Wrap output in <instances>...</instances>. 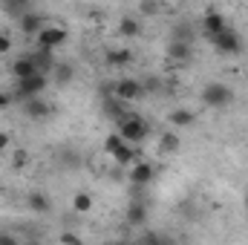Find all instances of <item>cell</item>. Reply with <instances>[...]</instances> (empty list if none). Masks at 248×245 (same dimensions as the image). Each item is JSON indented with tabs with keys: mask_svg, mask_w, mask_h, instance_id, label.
I'll return each instance as SVG.
<instances>
[{
	"mask_svg": "<svg viewBox=\"0 0 248 245\" xmlns=\"http://www.w3.org/2000/svg\"><path fill=\"white\" fill-rule=\"evenodd\" d=\"M119 136H122L124 144H141L144 138H147V133H150V127H147V122L141 119V116H136V113H127L122 122H119V130H116Z\"/></svg>",
	"mask_w": 248,
	"mask_h": 245,
	"instance_id": "1",
	"label": "cell"
},
{
	"mask_svg": "<svg viewBox=\"0 0 248 245\" xmlns=\"http://www.w3.org/2000/svg\"><path fill=\"white\" fill-rule=\"evenodd\" d=\"M49 87V75H32V78H23V81H17L15 84V92H12V98H17V101H32V98H41V92Z\"/></svg>",
	"mask_w": 248,
	"mask_h": 245,
	"instance_id": "2",
	"label": "cell"
},
{
	"mask_svg": "<svg viewBox=\"0 0 248 245\" xmlns=\"http://www.w3.org/2000/svg\"><path fill=\"white\" fill-rule=\"evenodd\" d=\"M199 98H202V104H205V107L219 110V107H225V104H231V101H234V90H231L228 84H217V81H211V84H205V87H202Z\"/></svg>",
	"mask_w": 248,
	"mask_h": 245,
	"instance_id": "3",
	"label": "cell"
},
{
	"mask_svg": "<svg viewBox=\"0 0 248 245\" xmlns=\"http://www.w3.org/2000/svg\"><path fill=\"white\" fill-rule=\"evenodd\" d=\"M38 49H46V52H55L58 46L66 44V29L58 26V23H46L41 32H38Z\"/></svg>",
	"mask_w": 248,
	"mask_h": 245,
	"instance_id": "4",
	"label": "cell"
},
{
	"mask_svg": "<svg viewBox=\"0 0 248 245\" xmlns=\"http://www.w3.org/2000/svg\"><path fill=\"white\" fill-rule=\"evenodd\" d=\"M208 41H211V46H214L217 52H222V55H240V52H243V38H240L231 26H228L225 32L208 38Z\"/></svg>",
	"mask_w": 248,
	"mask_h": 245,
	"instance_id": "5",
	"label": "cell"
},
{
	"mask_svg": "<svg viewBox=\"0 0 248 245\" xmlns=\"http://www.w3.org/2000/svg\"><path fill=\"white\" fill-rule=\"evenodd\" d=\"M113 95L122 101V104H130V101H139L144 95V84L136 81V78H119L113 84Z\"/></svg>",
	"mask_w": 248,
	"mask_h": 245,
	"instance_id": "6",
	"label": "cell"
},
{
	"mask_svg": "<svg viewBox=\"0 0 248 245\" xmlns=\"http://www.w3.org/2000/svg\"><path fill=\"white\" fill-rule=\"evenodd\" d=\"M153 176H156V168H153L150 162H141V159L127 170V179H130V184H136V187L150 184V182H153Z\"/></svg>",
	"mask_w": 248,
	"mask_h": 245,
	"instance_id": "7",
	"label": "cell"
},
{
	"mask_svg": "<svg viewBox=\"0 0 248 245\" xmlns=\"http://www.w3.org/2000/svg\"><path fill=\"white\" fill-rule=\"evenodd\" d=\"M124 222L130 228H144L147 225V205L144 202H133L127 211H124Z\"/></svg>",
	"mask_w": 248,
	"mask_h": 245,
	"instance_id": "8",
	"label": "cell"
},
{
	"mask_svg": "<svg viewBox=\"0 0 248 245\" xmlns=\"http://www.w3.org/2000/svg\"><path fill=\"white\" fill-rule=\"evenodd\" d=\"M228 29V23H225V17L219 15V12H208L205 17H202V32H205V38H214V35H219V32H225Z\"/></svg>",
	"mask_w": 248,
	"mask_h": 245,
	"instance_id": "9",
	"label": "cell"
},
{
	"mask_svg": "<svg viewBox=\"0 0 248 245\" xmlns=\"http://www.w3.org/2000/svg\"><path fill=\"white\" fill-rule=\"evenodd\" d=\"M29 61L35 63V69L41 75H46L49 69H55V52H46V49H32L29 52Z\"/></svg>",
	"mask_w": 248,
	"mask_h": 245,
	"instance_id": "10",
	"label": "cell"
},
{
	"mask_svg": "<svg viewBox=\"0 0 248 245\" xmlns=\"http://www.w3.org/2000/svg\"><path fill=\"white\" fill-rule=\"evenodd\" d=\"M9 72L15 75V81H23V78H32V75H38V69H35V63L29 61V55H20L17 61L9 66Z\"/></svg>",
	"mask_w": 248,
	"mask_h": 245,
	"instance_id": "11",
	"label": "cell"
},
{
	"mask_svg": "<svg viewBox=\"0 0 248 245\" xmlns=\"http://www.w3.org/2000/svg\"><path fill=\"white\" fill-rule=\"evenodd\" d=\"M168 58H170V61H179V63L190 61V58H193V44L170 41V46H168Z\"/></svg>",
	"mask_w": 248,
	"mask_h": 245,
	"instance_id": "12",
	"label": "cell"
},
{
	"mask_svg": "<svg viewBox=\"0 0 248 245\" xmlns=\"http://www.w3.org/2000/svg\"><path fill=\"white\" fill-rule=\"evenodd\" d=\"M130 61H133V52H130L127 46L107 49V66H113V69H122V66H127Z\"/></svg>",
	"mask_w": 248,
	"mask_h": 245,
	"instance_id": "13",
	"label": "cell"
},
{
	"mask_svg": "<svg viewBox=\"0 0 248 245\" xmlns=\"http://www.w3.org/2000/svg\"><path fill=\"white\" fill-rule=\"evenodd\" d=\"M44 26H46V23H41V17H38L35 12H26V15L20 17V32H23V35H35V38H38V32H41Z\"/></svg>",
	"mask_w": 248,
	"mask_h": 245,
	"instance_id": "14",
	"label": "cell"
},
{
	"mask_svg": "<svg viewBox=\"0 0 248 245\" xmlns=\"http://www.w3.org/2000/svg\"><path fill=\"white\" fill-rule=\"evenodd\" d=\"M23 110L29 119H46L49 116V104L44 98H32V101H23Z\"/></svg>",
	"mask_w": 248,
	"mask_h": 245,
	"instance_id": "15",
	"label": "cell"
},
{
	"mask_svg": "<svg viewBox=\"0 0 248 245\" xmlns=\"http://www.w3.org/2000/svg\"><path fill=\"white\" fill-rule=\"evenodd\" d=\"M113 162H116L119 168H133V165L139 162V156H136V150H133L130 144H122V147L113 153Z\"/></svg>",
	"mask_w": 248,
	"mask_h": 245,
	"instance_id": "16",
	"label": "cell"
},
{
	"mask_svg": "<svg viewBox=\"0 0 248 245\" xmlns=\"http://www.w3.org/2000/svg\"><path fill=\"white\" fill-rule=\"evenodd\" d=\"M26 202H29V208H32L35 214H49V208H52L49 196H46V193H38V190H35V193H29V199H26Z\"/></svg>",
	"mask_w": 248,
	"mask_h": 245,
	"instance_id": "17",
	"label": "cell"
},
{
	"mask_svg": "<svg viewBox=\"0 0 248 245\" xmlns=\"http://www.w3.org/2000/svg\"><path fill=\"white\" fill-rule=\"evenodd\" d=\"M168 122L173 124V127H190V124L196 122V116H193L190 110H185V107H179V110H173V113L168 116Z\"/></svg>",
	"mask_w": 248,
	"mask_h": 245,
	"instance_id": "18",
	"label": "cell"
},
{
	"mask_svg": "<svg viewBox=\"0 0 248 245\" xmlns=\"http://www.w3.org/2000/svg\"><path fill=\"white\" fill-rule=\"evenodd\" d=\"M72 211H75V214H90V211H93V196L84 193V190L75 193V196H72Z\"/></svg>",
	"mask_w": 248,
	"mask_h": 245,
	"instance_id": "19",
	"label": "cell"
},
{
	"mask_svg": "<svg viewBox=\"0 0 248 245\" xmlns=\"http://www.w3.org/2000/svg\"><path fill=\"white\" fill-rule=\"evenodd\" d=\"M139 32H141V26H139L136 17H122V23H119V35L122 38H136Z\"/></svg>",
	"mask_w": 248,
	"mask_h": 245,
	"instance_id": "20",
	"label": "cell"
},
{
	"mask_svg": "<svg viewBox=\"0 0 248 245\" xmlns=\"http://www.w3.org/2000/svg\"><path fill=\"white\" fill-rule=\"evenodd\" d=\"M159 147H162L165 153H173V150H179V136H176V133H162V141H159Z\"/></svg>",
	"mask_w": 248,
	"mask_h": 245,
	"instance_id": "21",
	"label": "cell"
},
{
	"mask_svg": "<svg viewBox=\"0 0 248 245\" xmlns=\"http://www.w3.org/2000/svg\"><path fill=\"white\" fill-rule=\"evenodd\" d=\"M122 144H124L122 136H119V133H110V136H107V141H104V153H110V156H113Z\"/></svg>",
	"mask_w": 248,
	"mask_h": 245,
	"instance_id": "22",
	"label": "cell"
},
{
	"mask_svg": "<svg viewBox=\"0 0 248 245\" xmlns=\"http://www.w3.org/2000/svg\"><path fill=\"white\" fill-rule=\"evenodd\" d=\"M26 165H29V153H26V150H15V153H12V168L20 170V168H26Z\"/></svg>",
	"mask_w": 248,
	"mask_h": 245,
	"instance_id": "23",
	"label": "cell"
},
{
	"mask_svg": "<svg viewBox=\"0 0 248 245\" xmlns=\"http://www.w3.org/2000/svg\"><path fill=\"white\" fill-rule=\"evenodd\" d=\"M12 49H15V44H12V35L0 29V55H9Z\"/></svg>",
	"mask_w": 248,
	"mask_h": 245,
	"instance_id": "24",
	"label": "cell"
},
{
	"mask_svg": "<svg viewBox=\"0 0 248 245\" xmlns=\"http://www.w3.org/2000/svg\"><path fill=\"white\" fill-rule=\"evenodd\" d=\"M162 240H165V237H159L156 231H144L141 240H139V245H162Z\"/></svg>",
	"mask_w": 248,
	"mask_h": 245,
	"instance_id": "25",
	"label": "cell"
},
{
	"mask_svg": "<svg viewBox=\"0 0 248 245\" xmlns=\"http://www.w3.org/2000/svg\"><path fill=\"white\" fill-rule=\"evenodd\" d=\"M61 245H84V240L75 237V234H69V231H63L61 234Z\"/></svg>",
	"mask_w": 248,
	"mask_h": 245,
	"instance_id": "26",
	"label": "cell"
},
{
	"mask_svg": "<svg viewBox=\"0 0 248 245\" xmlns=\"http://www.w3.org/2000/svg\"><path fill=\"white\" fill-rule=\"evenodd\" d=\"M55 69H58V72H55V81H69V78H72V69H69V66H55Z\"/></svg>",
	"mask_w": 248,
	"mask_h": 245,
	"instance_id": "27",
	"label": "cell"
},
{
	"mask_svg": "<svg viewBox=\"0 0 248 245\" xmlns=\"http://www.w3.org/2000/svg\"><path fill=\"white\" fill-rule=\"evenodd\" d=\"M12 101H15V98H12V92H3V90H0V110H6Z\"/></svg>",
	"mask_w": 248,
	"mask_h": 245,
	"instance_id": "28",
	"label": "cell"
},
{
	"mask_svg": "<svg viewBox=\"0 0 248 245\" xmlns=\"http://www.w3.org/2000/svg\"><path fill=\"white\" fill-rule=\"evenodd\" d=\"M3 150H9V133L0 130V153H3Z\"/></svg>",
	"mask_w": 248,
	"mask_h": 245,
	"instance_id": "29",
	"label": "cell"
},
{
	"mask_svg": "<svg viewBox=\"0 0 248 245\" xmlns=\"http://www.w3.org/2000/svg\"><path fill=\"white\" fill-rule=\"evenodd\" d=\"M0 245H20L15 237H9V234H0Z\"/></svg>",
	"mask_w": 248,
	"mask_h": 245,
	"instance_id": "30",
	"label": "cell"
},
{
	"mask_svg": "<svg viewBox=\"0 0 248 245\" xmlns=\"http://www.w3.org/2000/svg\"><path fill=\"white\" fill-rule=\"evenodd\" d=\"M162 245H176V243H170V240H162Z\"/></svg>",
	"mask_w": 248,
	"mask_h": 245,
	"instance_id": "31",
	"label": "cell"
},
{
	"mask_svg": "<svg viewBox=\"0 0 248 245\" xmlns=\"http://www.w3.org/2000/svg\"><path fill=\"white\" fill-rule=\"evenodd\" d=\"M246 208H248V193H246Z\"/></svg>",
	"mask_w": 248,
	"mask_h": 245,
	"instance_id": "32",
	"label": "cell"
}]
</instances>
